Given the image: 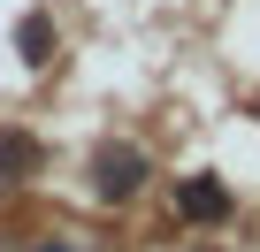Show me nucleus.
Instances as JSON below:
<instances>
[{"label":"nucleus","instance_id":"nucleus-1","mask_svg":"<svg viewBox=\"0 0 260 252\" xmlns=\"http://www.w3.org/2000/svg\"><path fill=\"white\" fill-rule=\"evenodd\" d=\"M146 176H153V161H146V146H130V138H107V146L92 153V191H100L107 206H122Z\"/></svg>","mask_w":260,"mask_h":252},{"label":"nucleus","instance_id":"nucleus-2","mask_svg":"<svg viewBox=\"0 0 260 252\" xmlns=\"http://www.w3.org/2000/svg\"><path fill=\"white\" fill-rule=\"evenodd\" d=\"M176 214H184V222H222V214H230V191H222L214 176H184V184H176Z\"/></svg>","mask_w":260,"mask_h":252},{"label":"nucleus","instance_id":"nucleus-3","mask_svg":"<svg viewBox=\"0 0 260 252\" xmlns=\"http://www.w3.org/2000/svg\"><path fill=\"white\" fill-rule=\"evenodd\" d=\"M16 54H23V61H54V23H46V16H23V23H16Z\"/></svg>","mask_w":260,"mask_h":252},{"label":"nucleus","instance_id":"nucleus-4","mask_svg":"<svg viewBox=\"0 0 260 252\" xmlns=\"http://www.w3.org/2000/svg\"><path fill=\"white\" fill-rule=\"evenodd\" d=\"M31 161H39V153H31V146H23V138H0V168H8V176H23V168H31Z\"/></svg>","mask_w":260,"mask_h":252},{"label":"nucleus","instance_id":"nucleus-5","mask_svg":"<svg viewBox=\"0 0 260 252\" xmlns=\"http://www.w3.org/2000/svg\"><path fill=\"white\" fill-rule=\"evenodd\" d=\"M31 252H92V244H77V237H39Z\"/></svg>","mask_w":260,"mask_h":252}]
</instances>
